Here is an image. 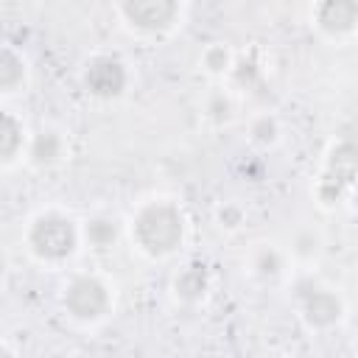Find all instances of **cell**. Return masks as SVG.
<instances>
[{
    "label": "cell",
    "mask_w": 358,
    "mask_h": 358,
    "mask_svg": "<svg viewBox=\"0 0 358 358\" xmlns=\"http://www.w3.org/2000/svg\"><path fill=\"white\" fill-rule=\"evenodd\" d=\"M28 59L14 50L11 45L3 48L0 53V92L3 95H14V92H25L28 87Z\"/></svg>",
    "instance_id": "14"
},
{
    "label": "cell",
    "mask_w": 358,
    "mask_h": 358,
    "mask_svg": "<svg viewBox=\"0 0 358 358\" xmlns=\"http://www.w3.org/2000/svg\"><path fill=\"white\" fill-rule=\"evenodd\" d=\"M131 246L148 260L173 257L187 238V218L179 201L168 196H151L140 201L129 218Z\"/></svg>",
    "instance_id": "1"
},
{
    "label": "cell",
    "mask_w": 358,
    "mask_h": 358,
    "mask_svg": "<svg viewBox=\"0 0 358 358\" xmlns=\"http://www.w3.org/2000/svg\"><path fill=\"white\" fill-rule=\"evenodd\" d=\"M0 358H17V352H14V347H11L8 341H3V347H0Z\"/></svg>",
    "instance_id": "21"
},
{
    "label": "cell",
    "mask_w": 358,
    "mask_h": 358,
    "mask_svg": "<svg viewBox=\"0 0 358 358\" xmlns=\"http://www.w3.org/2000/svg\"><path fill=\"white\" fill-rule=\"evenodd\" d=\"M210 285H213V277H210V268L201 263V260H187L182 263L173 277H171V296L185 305V308H193V305H201L210 294Z\"/></svg>",
    "instance_id": "10"
},
{
    "label": "cell",
    "mask_w": 358,
    "mask_h": 358,
    "mask_svg": "<svg viewBox=\"0 0 358 358\" xmlns=\"http://www.w3.org/2000/svg\"><path fill=\"white\" fill-rule=\"evenodd\" d=\"M296 305H299V319L313 333H327L338 327L347 316V305L341 294L313 280H302L296 285Z\"/></svg>",
    "instance_id": "6"
},
{
    "label": "cell",
    "mask_w": 358,
    "mask_h": 358,
    "mask_svg": "<svg viewBox=\"0 0 358 358\" xmlns=\"http://www.w3.org/2000/svg\"><path fill=\"white\" fill-rule=\"evenodd\" d=\"M81 224L64 210H42L25 227V246L42 266H62L81 249Z\"/></svg>",
    "instance_id": "2"
},
{
    "label": "cell",
    "mask_w": 358,
    "mask_h": 358,
    "mask_svg": "<svg viewBox=\"0 0 358 358\" xmlns=\"http://www.w3.org/2000/svg\"><path fill=\"white\" fill-rule=\"evenodd\" d=\"M319 252H322V238H319V232H313V229H299L296 235H294V241H291V257L294 260H299V263H310V260H316L319 257Z\"/></svg>",
    "instance_id": "18"
},
{
    "label": "cell",
    "mask_w": 358,
    "mask_h": 358,
    "mask_svg": "<svg viewBox=\"0 0 358 358\" xmlns=\"http://www.w3.org/2000/svg\"><path fill=\"white\" fill-rule=\"evenodd\" d=\"M70 154V143L67 134L56 126H42L31 134L28 140V151H25V162L36 171H50L56 165H62Z\"/></svg>",
    "instance_id": "9"
},
{
    "label": "cell",
    "mask_w": 358,
    "mask_h": 358,
    "mask_svg": "<svg viewBox=\"0 0 358 358\" xmlns=\"http://www.w3.org/2000/svg\"><path fill=\"white\" fill-rule=\"evenodd\" d=\"M62 310L78 324H101L115 310V291L101 274L78 271L62 288Z\"/></svg>",
    "instance_id": "4"
},
{
    "label": "cell",
    "mask_w": 358,
    "mask_h": 358,
    "mask_svg": "<svg viewBox=\"0 0 358 358\" xmlns=\"http://www.w3.org/2000/svg\"><path fill=\"white\" fill-rule=\"evenodd\" d=\"M201 115H204V120H207L210 126H215V129L227 126V123L235 117V101H232V95H229L227 90H213V92L204 98V103H201Z\"/></svg>",
    "instance_id": "16"
},
{
    "label": "cell",
    "mask_w": 358,
    "mask_h": 358,
    "mask_svg": "<svg viewBox=\"0 0 358 358\" xmlns=\"http://www.w3.org/2000/svg\"><path fill=\"white\" fill-rule=\"evenodd\" d=\"M288 252H282L277 243H257L252 246L249 257H246V266H249V274L260 282H274L280 280L285 271H288Z\"/></svg>",
    "instance_id": "11"
},
{
    "label": "cell",
    "mask_w": 358,
    "mask_h": 358,
    "mask_svg": "<svg viewBox=\"0 0 358 358\" xmlns=\"http://www.w3.org/2000/svg\"><path fill=\"white\" fill-rule=\"evenodd\" d=\"M358 187V140L352 137H338L330 143L322 171L313 185L316 201L330 210L338 201L350 199V193Z\"/></svg>",
    "instance_id": "3"
},
{
    "label": "cell",
    "mask_w": 358,
    "mask_h": 358,
    "mask_svg": "<svg viewBox=\"0 0 358 358\" xmlns=\"http://www.w3.org/2000/svg\"><path fill=\"white\" fill-rule=\"evenodd\" d=\"M347 201L352 204V210H355V215H358V187H355V190L350 193V199H347Z\"/></svg>",
    "instance_id": "22"
},
{
    "label": "cell",
    "mask_w": 358,
    "mask_h": 358,
    "mask_svg": "<svg viewBox=\"0 0 358 358\" xmlns=\"http://www.w3.org/2000/svg\"><path fill=\"white\" fill-rule=\"evenodd\" d=\"M28 140H31V134L25 131V123L11 109H6L3 126H0V165L11 168L14 162H20L28 151Z\"/></svg>",
    "instance_id": "12"
},
{
    "label": "cell",
    "mask_w": 358,
    "mask_h": 358,
    "mask_svg": "<svg viewBox=\"0 0 358 358\" xmlns=\"http://www.w3.org/2000/svg\"><path fill=\"white\" fill-rule=\"evenodd\" d=\"M129 84H131L129 64L112 53L92 56L81 70V87L95 101H117L126 95Z\"/></svg>",
    "instance_id": "7"
},
{
    "label": "cell",
    "mask_w": 358,
    "mask_h": 358,
    "mask_svg": "<svg viewBox=\"0 0 358 358\" xmlns=\"http://www.w3.org/2000/svg\"><path fill=\"white\" fill-rule=\"evenodd\" d=\"M246 221V210L238 204V201H224L218 210H215V224L224 229V232H238Z\"/></svg>",
    "instance_id": "20"
},
{
    "label": "cell",
    "mask_w": 358,
    "mask_h": 358,
    "mask_svg": "<svg viewBox=\"0 0 358 358\" xmlns=\"http://www.w3.org/2000/svg\"><path fill=\"white\" fill-rule=\"evenodd\" d=\"M123 229H120V221L115 215H106V213H98V215H90L87 221H81V241L84 246H90L92 252H109L117 246Z\"/></svg>",
    "instance_id": "13"
},
{
    "label": "cell",
    "mask_w": 358,
    "mask_h": 358,
    "mask_svg": "<svg viewBox=\"0 0 358 358\" xmlns=\"http://www.w3.org/2000/svg\"><path fill=\"white\" fill-rule=\"evenodd\" d=\"M235 53L227 42H210L201 56H199V67L210 76V78H229L232 67H235Z\"/></svg>",
    "instance_id": "15"
},
{
    "label": "cell",
    "mask_w": 358,
    "mask_h": 358,
    "mask_svg": "<svg viewBox=\"0 0 358 358\" xmlns=\"http://www.w3.org/2000/svg\"><path fill=\"white\" fill-rule=\"evenodd\" d=\"M280 120L271 115V112H260L249 120V143L257 145V148H274L280 143Z\"/></svg>",
    "instance_id": "17"
},
{
    "label": "cell",
    "mask_w": 358,
    "mask_h": 358,
    "mask_svg": "<svg viewBox=\"0 0 358 358\" xmlns=\"http://www.w3.org/2000/svg\"><path fill=\"white\" fill-rule=\"evenodd\" d=\"M229 81L238 84V87H243V90H255L263 81V70H260V64L252 56H241V59H235V67L229 73Z\"/></svg>",
    "instance_id": "19"
},
{
    "label": "cell",
    "mask_w": 358,
    "mask_h": 358,
    "mask_svg": "<svg viewBox=\"0 0 358 358\" xmlns=\"http://www.w3.org/2000/svg\"><path fill=\"white\" fill-rule=\"evenodd\" d=\"M126 31L143 39H162L182 25L185 6L176 0H123L115 6Z\"/></svg>",
    "instance_id": "5"
},
{
    "label": "cell",
    "mask_w": 358,
    "mask_h": 358,
    "mask_svg": "<svg viewBox=\"0 0 358 358\" xmlns=\"http://www.w3.org/2000/svg\"><path fill=\"white\" fill-rule=\"evenodd\" d=\"M355 358H358V355H355Z\"/></svg>",
    "instance_id": "23"
},
{
    "label": "cell",
    "mask_w": 358,
    "mask_h": 358,
    "mask_svg": "<svg viewBox=\"0 0 358 358\" xmlns=\"http://www.w3.org/2000/svg\"><path fill=\"white\" fill-rule=\"evenodd\" d=\"M310 22L333 42L352 39L358 34V0H322L310 8Z\"/></svg>",
    "instance_id": "8"
}]
</instances>
